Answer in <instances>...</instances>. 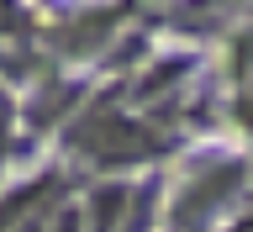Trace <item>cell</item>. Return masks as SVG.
<instances>
[{"label":"cell","instance_id":"6da1fadb","mask_svg":"<svg viewBox=\"0 0 253 232\" xmlns=\"http://www.w3.org/2000/svg\"><path fill=\"white\" fill-rule=\"evenodd\" d=\"M74 142L84 148V158H95V164H132V158H148L158 148L148 127L126 122V116H116V111L90 116V122L74 132Z\"/></svg>","mask_w":253,"mask_h":232},{"label":"cell","instance_id":"7a4b0ae2","mask_svg":"<svg viewBox=\"0 0 253 232\" xmlns=\"http://www.w3.org/2000/svg\"><path fill=\"white\" fill-rule=\"evenodd\" d=\"M237 180H243V169H237V164H221V169L201 174V180H195V185H190L185 195L174 201V217H179V222H201V217H211V211H216V206L232 195Z\"/></svg>","mask_w":253,"mask_h":232},{"label":"cell","instance_id":"3957f363","mask_svg":"<svg viewBox=\"0 0 253 232\" xmlns=\"http://www.w3.org/2000/svg\"><path fill=\"white\" fill-rule=\"evenodd\" d=\"M42 190H53V185H27V190L0 195V232H16V227H21V217L37 206V195H42Z\"/></svg>","mask_w":253,"mask_h":232},{"label":"cell","instance_id":"277c9868","mask_svg":"<svg viewBox=\"0 0 253 232\" xmlns=\"http://www.w3.org/2000/svg\"><path fill=\"white\" fill-rule=\"evenodd\" d=\"M5 127H11V100H5V90H0V142H5Z\"/></svg>","mask_w":253,"mask_h":232},{"label":"cell","instance_id":"5b68a950","mask_svg":"<svg viewBox=\"0 0 253 232\" xmlns=\"http://www.w3.org/2000/svg\"><path fill=\"white\" fill-rule=\"evenodd\" d=\"M237 232H253V222H243V227H237Z\"/></svg>","mask_w":253,"mask_h":232}]
</instances>
